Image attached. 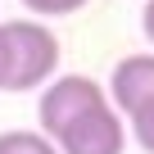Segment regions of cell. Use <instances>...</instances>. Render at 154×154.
Instances as JSON below:
<instances>
[{
  "instance_id": "cell-1",
  "label": "cell",
  "mask_w": 154,
  "mask_h": 154,
  "mask_svg": "<svg viewBox=\"0 0 154 154\" xmlns=\"http://www.w3.org/2000/svg\"><path fill=\"white\" fill-rule=\"evenodd\" d=\"M41 136L59 154H122L127 149V122L109 104L104 86L95 77H54L41 86Z\"/></svg>"
},
{
  "instance_id": "cell-2",
  "label": "cell",
  "mask_w": 154,
  "mask_h": 154,
  "mask_svg": "<svg viewBox=\"0 0 154 154\" xmlns=\"http://www.w3.org/2000/svg\"><path fill=\"white\" fill-rule=\"evenodd\" d=\"M5 32V45H9V95H23V91H41L45 82H54L59 72V36L36 23V18H9L0 23Z\"/></svg>"
},
{
  "instance_id": "cell-3",
  "label": "cell",
  "mask_w": 154,
  "mask_h": 154,
  "mask_svg": "<svg viewBox=\"0 0 154 154\" xmlns=\"http://www.w3.org/2000/svg\"><path fill=\"white\" fill-rule=\"evenodd\" d=\"M109 104L127 118L131 109L154 100V54H122L109 72V86H104Z\"/></svg>"
},
{
  "instance_id": "cell-4",
  "label": "cell",
  "mask_w": 154,
  "mask_h": 154,
  "mask_svg": "<svg viewBox=\"0 0 154 154\" xmlns=\"http://www.w3.org/2000/svg\"><path fill=\"white\" fill-rule=\"evenodd\" d=\"M0 154H59V149L36 127H9V131H0Z\"/></svg>"
},
{
  "instance_id": "cell-5",
  "label": "cell",
  "mask_w": 154,
  "mask_h": 154,
  "mask_svg": "<svg viewBox=\"0 0 154 154\" xmlns=\"http://www.w3.org/2000/svg\"><path fill=\"white\" fill-rule=\"evenodd\" d=\"M122 122H127V136H131L145 154H154V100H149V104H140V109H131Z\"/></svg>"
},
{
  "instance_id": "cell-6",
  "label": "cell",
  "mask_w": 154,
  "mask_h": 154,
  "mask_svg": "<svg viewBox=\"0 0 154 154\" xmlns=\"http://www.w3.org/2000/svg\"><path fill=\"white\" fill-rule=\"evenodd\" d=\"M23 5H27L36 18H63V14H77L86 0H23Z\"/></svg>"
},
{
  "instance_id": "cell-7",
  "label": "cell",
  "mask_w": 154,
  "mask_h": 154,
  "mask_svg": "<svg viewBox=\"0 0 154 154\" xmlns=\"http://www.w3.org/2000/svg\"><path fill=\"white\" fill-rule=\"evenodd\" d=\"M140 32H145V41L154 45V0H145V9H140Z\"/></svg>"
},
{
  "instance_id": "cell-8",
  "label": "cell",
  "mask_w": 154,
  "mask_h": 154,
  "mask_svg": "<svg viewBox=\"0 0 154 154\" xmlns=\"http://www.w3.org/2000/svg\"><path fill=\"white\" fill-rule=\"evenodd\" d=\"M0 91H9V45H5V32H0Z\"/></svg>"
}]
</instances>
